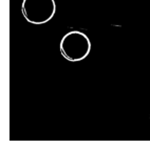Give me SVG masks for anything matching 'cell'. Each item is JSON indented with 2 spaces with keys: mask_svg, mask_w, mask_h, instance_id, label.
<instances>
[{
  "mask_svg": "<svg viewBox=\"0 0 150 148\" xmlns=\"http://www.w3.org/2000/svg\"><path fill=\"white\" fill-rule=\"evenodd\" d=\"M21 13L29 23L45 24L56 13V2L55 0H23Z\"/></svg>",
  "mask_w": 150,
  "mask_h": 148,
  "instance_id": "obj_2",
  "label": "cell"
},
{
  "mask_svg": "<svg viewBox=\"0 0 150 148\" xmlns=\"http://www.w3.org/2000/svg\"><path fill=\"white\" fill-rule=\"evenodd\" d=\"M59 48L66 60L78 62L89 56L91 52V41L85 33L71 31L62 38Z\"/></svg>",
  "mask_w": 150,
  "mask_h": 148,
  "instance_id": "obj_1",
  "label": "cell"
}]
</instances>
